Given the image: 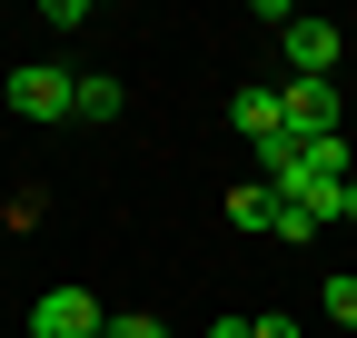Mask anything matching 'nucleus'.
I'll list each match as a JSON object with an SVG mask.
<instances>
[{"label": "nucleus", "instance_id": "obj_5", "mask_svg": "<svg viewBox=\"0 0 357 338\" xmlns=\"http://www.w3.org/2000/svg\"><path fill=\"white\" fill-rule=\"evenodd\" d=\"M229 130H248V140H278V130H288L278 90H238V100H229Z\"/></svg>", "mask_w": 357, "mask_h": 338}, {"label": "nucleus", "instance_id": "obj_15", "mask_svg": "<svg viewBox=\"0 0 357 338\" xmlns=\"http://www.w3.org/2000/svg\"><path fill=\"white\" fill-rule=\"evenodd\" d=\"M347 149H357V130H347Z\"/></svg>", "mask_w": 357, "mask_h": 338}, {"label": "nucleus", "instance_id": "obj_9", "mask_svg": "<svg viewBox=\"0 0 357 338\" xmlns=\"http://www.w3.org/2000/svg\"><path fill=\"white\" fill-rule=\"evenodd\" d=\"M268 239H288V249H307V239H318V219H307L298 199H278V219H268Z\"/></svg>", "mask_w": 357, "mask_h": 338}, {"label": "nucleus", "instance_id": "obj_10", "mask_svg": "<svg viewBox=\"0 0 357 338\" xmlns=\"http://www.w3.org/2000/svg\"><path fill=\"white\" fill-rule=\"evenodd\" d=\"M100 338H169V328H159V318H149V309H129V318H109V328H100Z\"/></svg>", "mask_w": 357, "mask_h": 338}, {"label": "nucleus", "instance_id": "obj_4", "mask_svg": "<svg viewBox=\"0 0 357 338\" xmlns=\"http://www.w3.org/2000/svg\"><path fill=\"white\" fill-rule=\"evenodd\" d=\"M278 40H288V80H337V20H307L298 10Z\"/></svg>", "mask_w": 357, "mask_h": 338}, {"label": "nucleus", "instance_id": "obj_6", "mask_svg": "<svg viewBox=\"0 0 357 338\" xmlns=\"http://www.w3.org/2000/svg\"><path fill=\"white\" fill-rule=\"evenodd\" d=\"M119 100H129V90H119L109 70H79V90H70V119H119Z\"/></svg>", "mask_w": 357, "mask_h": 338}, {"label": "nucleus", "instance_id": "obj_11", "mask_svg": "<svg viewBox=\"0 0 357 338\" xmlns=\"http://www.w3.org/2000/svg\"><path fill=\"white\" fill-rule=\"evenodd\" d=\"M248 338H298V318H288V309H268V318H248Z\"/></svg>", "mask_w": 357, "mask_h": 338}, {"label": "nucleus", "instance_id": "obj_7", "mask_svg": "<svg viewBox=\"0 0 357 338\" xmlns=\"http://www.w3.org/2000/svg\"><path fill=\"white\" fill-rule=\"evenodd\" d=\"M268 219H278V189H229V229H268Z\"/></svg>", "mask_w": 357, "mask_h": 338}, {"label": "nucleus", "instance_id": "obj_8", "mask_svg": "<svg viewBox=\"0 0 357 338\" xmlns=\"http://www.w3.org/2000/svg\"><path fill=\"white\" fill-rule=\"evenodd\" d=\"M318 299H328V328H337V338H357V279H337V269H328Z\"/></svg>", "mask_w": 357, "mask_h": 338}, {"label": "nucleus", "instance_id": "obj_2", "mask_svg": "<svg viewBox=\"0 0 357 338\" xmlns=\"http://www.w3.org/2000/svg\"><path fill=\"white\" fill-rule=\"evenodd\" d=\"M278 110H288V130L278 140H337V80H288V90H278Z\"/></svg>", "mask_w": 357, "mask_h": 338}, {"label": "nucleus", "instance_id": "obj_13", "mask_svg": "<svg viewBox=\"0 0 357 338\" xmlns=\"http://www.w3.org/2000/svg\"><path fill=\"white\" fill-rule=\"evenodd\" d=\"M347 229H357V189H347Z\"/></svg>", "mask_w": 357, "mask_h": 338}, {"label": "nucleus", "instance_id": "obj_3", "mask_svg": "<svg viewBox=\"0 0 357 338\" xmlns=\"http://www.w3.org/2000/svg\"><path fill=\"white\" fill-rule=\"evenodd\" d=\"M100 299L89 288H40V309H30V338H100Z\"/></svg>", "mask_w": 357, "mask_h": 338}, {"label": "nucleus", "instance_id": "obj_12", "mask_svg": "<svg viewBox=\"0 0 357 338\" xmlns=\"http://www.w3.org/2000/svg\"><path fill=\"white\" fill-rule=\"evenodd\" d=\"M208 338H248V318H208Z\"/></svg>", "mask_w": 357, "mask_h": 338}, {"label": "nucleus", "instance_id": "obj_14", "mask_svg": "<svg viewBox=\"0 0 357 338\" xmlns=\"http://www.w3.org/2000/svg\"><path fill=\"white\" fill-rule=\"evenodd\" d=\"M0 229H10V209H0Z\"/></svg>", "mask_w": 357, "mask_h": 338}, {"label": "nucleus", "instance_id": "obj_1", "mask_svg": "<svg viewBox=\"0 0 357 338\" xmlns=\"http://www.w3.org/2000/svg\"><path fill=\"white\" fill-rule=\"evenodd\" d=\"M70 90H79V70H60V60H20L10 70V110L20 119H70Z\"/></svg>", "mask_w": 357, "mask_h": 338}]
</instances>
